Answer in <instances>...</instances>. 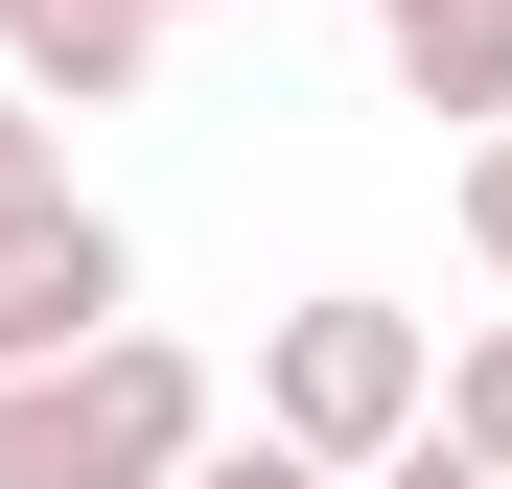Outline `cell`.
I'll return each mask as SVG.
<instances>
[{"label":"cell","instance_id":"obj_1","mask_svg":"<svg viewBox=\"0 0 512 489\" xmlns=\"http://www.w3.org/2000/svg\"><path fill=\"white\" fill-rule=\"evenodd\" d=\"M256 443L396 489L419 443H443V350H419V303H280V350H256Z\"/></svg>","mask_w":512,"mask_h":489},{"label":"cell","instance_id":"obj_2","mask_svg":"<svg viewBox=\"0 0 512 489\" xmlns=\"http://www.w3.org/2000/svg\"><path fill=\"white\" fill-rule=\"evenodd\" d=\"M117 303H140V233H117V210L24 233V257H0V396H24V373H94V350H117Z\"/></svg>","mask_w":512,"mask_h":489},{"label":"cell","instance_id":"obj_3","mask_svg":"<svg viewBox=\"0 0 512 489\" xmlns=\"http://www.w3.org/2000/svg\"><path fill=\"white\" fill-rule=\"evenodd\" d=\"M70 420H94V489H187L210 466V373L163 350V326H117V350L70 373Z\"/></svg>","mask_w":512,"mask_h":489},{"label":"cell","instance_id":"obj_4","mask_svg":"<svg viewBox=\"0 0 512 489\" xmlns=\"http://www.w3.org/2000/svg\"><path fill=\"white\" fill-rule=\"evenodd\" d=\"M373 47H396L419 117H489L512 140V0H373Z\"/></svg>","mask_w":512,"mask_h":489},{"label":"cell","instance_id":"obj_5","mask_svg":"<svg viewBox=\"0 0 512 489\" xmlns=\"http://www.w3.org/2000/svg\"><path fill=\"white\" fill-rule=\"evenodd\" d=\"M140 70H163V0H47V24H24V94L47 117H117Z\"/></svg>","mask_w":512,"mask_h":489},{"label":"cell","instance_id":"obj_6","mask_svg":"<svg viewBox=\"0 0 512 489\" xmlns=\"http://www.w3.org/2000/svg\"><path fill=\"white\" fill-rule=\"evenodd\" d=\"M24 233H70V117L0 94V257H24Z\"/></svg>","mask_w":512,"mask_h":489},{"label":"cell","instance_id":"obj_7","mask_svg":"<svg viewBox=\"0 0 512 489\" xmlns=\"http://www.w3.org/2000/svg\"><path fill=\"white\" fill-rule=\"evenodd\" d=\"M443 443L512 489V326H466V350H443Z\"/></svg>","mask_w":512,"mask_h":489},{"label":"cell","instance_id":"obj_8","mask_svg":"<svg viewBox=\"0 0 512 489\" xmlns=\"http://www.w3.org/2000/svg\"><path fill=\"white\" fill-rule=\"evenodd\" d=\"M187 489H350V466H303V443H210Z\"/></svg>","mask_w":512,"mask_h":489},{"label":"cell","instance_id":"obj_9","mask_svg":"<svg viewBox=\"0 0 512 489\" xmlns=\"http://www.w3.org/2000/svg\"><path fill=\"white\" fill-rule=\"evenodd\" d=\"M466 257H489V280H512V140H489V163H466Z\"/></svg>","mask_w":512,"mask_h":489},{"label":"cell","instance_id":"obj_10","mask_svg":"<svg viewBox=\"0 0 512 489\" xmlns=\"http://www.w3.org/2000/svg\"><path fill=\"white\" fill-rule=\"evenodd\" d=\"M396 489H489V466H466V443H419V466H396Z\"/></svg>","mask_w":512,"mask_h":489},{"label":"cell","instance_id":"obj_11","mask_svg":"<svg viewBox=\"0 0 512 489\" xmlns=\"http://www.w3.org/2000/svg\"><path fill=\"white\" fill-rule=\"evenodd\" d=\"M24 24H47V0H0V47H24Z\"/></svg>","mask_w":512,"mask_h":489},{"label":"cell","instance_id":"obj_12","mask_svg":"<svg viewBox=\"0 0 512 489\" xmlns=\"http://www.w3.org/2000/svg\"><path fill=\"white\" fill-rule=\"evenodd\" d=\"M163 24H187V0H163Z\"/></svg>","mask_w":512,"mask_h":489}]
</instances>
